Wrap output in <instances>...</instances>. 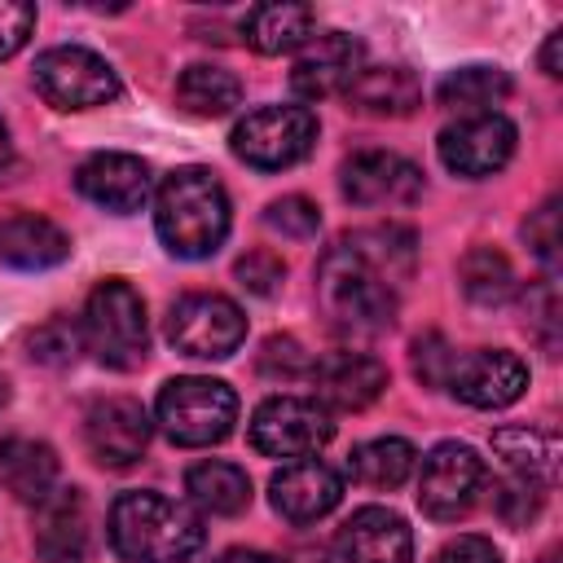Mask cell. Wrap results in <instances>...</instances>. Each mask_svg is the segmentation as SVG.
Returning a JSON list of instances; mask_svg holds the SVG:
<instances>
[{
  "label": "cell",
  "instance_id": "4dcf8cb0",
  "mask_svg": "<svg viewBox=\"0 0 563 563\" xmlns=\"http://www.w3.org/2000/svg\"><path fill=\"white\" fill-rule=\"evenodd\" d=\"M264 224L273 229V233H282V238H312L317 229H321V211H317V202L312 198H303V194H286V198H277V202H268L264 207Z\"/></svg>",
  "mask_w": 563,
  "mask_h": 563
},
{
  "label": "cell",
  "instance_id": "d6a6232c",
  "mask_svg": "<svg viewBox=\"0 0 563 563\" xmlns=\"http://www.w3.org/2000/svg\"><path fill=\"white\" fill-rule=\"evenodd\" d=\"M312 369V356L299 347V339H290V334H273L268 343H264V352H260V374L264 378H299V374H308Z\"/></svg>",
  "mask_w": 563,
  "mask_h": 563
},
{
  "label": "cell",
  "instance_id": "60d3db41",
  "mask_svg": "<svg viewBox=\"0 0 563 563\" xmlns=\"http://www.w3.org/2000/svg\"><path fill=\"white\" fill-rule=\"evenodd\" d=\"M216 563H286V559H277V554H268V550H246V545H238V550H224Z\"/></svg>",
  "mask_w": 563,
  "mask_h": 563
},
{
  "label": "cell",
  "instance_id": "f546056e",
  "mask_svg": "<svg viewBox=\"0 0 563 563\" xmlns=\"http://www.w3.org/2000/svg\"><path fill=\"white\" fill-rule=\"evenodd\" d=\"M457 277H462V290L475 299V303H506L515 295V268L501 251L493 246H475L466 251V260L457 264Z\"/></svg>",
  "mask_w": 563,
  "mask_h": 563
},
{
  "label": "cell",
  "instance_id": "cb8c5ba5",
  "mask_svg": "<svg viewBox=\"0 0 563 563\" xmlns=\"http://www.w3.org/2000/svg\"><path fill=\"white\" fill-rule=\"evenodd\" d=\"M242 35L264 57L295 53L317 35V13L308 4H255L242 18Z\"/></svg>",
  "mask_w": 563,
  "mask_h": 563
},
{
  "label": "cell",
  "instance_id": "6da1fadb",
  "mask_svg": "<svg viewBox=\"0 0 563 563\" xmlns=\"http://www.w3.org/2000/svg\"><path fill=\"white\" fill-rule=\"evenodd\" d=\"M202 541V515L167 493L136 488L110 506V545L123 563H185Z\"/></svg>",
  "mask_w": 563,
  "mask_h": 563
},
{
  "label": "cell",
  "instance_id": "9c48e42d",
  "mask_svg": "<svg viewBox=\"0 0 563 563\" xmlns=\"http://www.w3.org/2000/svg\"><path fill=\"white\" fill-rule=\"evenodd\" d=\"M484 488V457L462 444V440H444L422 457L418 471V506L427 519L435 523H457L475 497Z\"/></svg>",
  "mask_w": 563,
  "mask_h": 563
},
{
  "label": "cell",
  "instance_id": "30bf717a",
  "mask_svg": "<svg viewBox=\"0 0 563 563\" xmlns=\"http://www.w3.org/2000/svg\"><path fill=\"white\" fill-rule=\"evenodd\" d=\"M334 435L330 409H321L317 400L303 396H268L255 413H251V444L264 457H308L317 453L325 440Z\"/></svg>",
  "mask_w": 563,
  "mask_h": 563
},
{
  "label": "cell",
  "instance_id": "836d02e7",
  "mask_svg": "<svg viewBox=\"0 0 563 563\" xmlns=\"http://www.w3.org/2000/svg\"><path fill=\"white\" fill-rule=\"evenodd\" d=\"M523 238L537 251V260H545L554 268L559 260V198H545L528 220H523Z\"/></svg>",
  "mask_w": 563,
  "mask_h": 563
},
{
  "label": "cell",
  "instance_id": "7402d4cb",
  "mask_svg": "<svg viewBox=\"0 0 563 563\" xmlns=\"http://www.w3.org/2000/svg\"><path fill=\"white\" fill-rule=\"evenodd\" d=\"M347 106L374 119H405L422 106V84L409 66H361L347 88Z\"/></svg>",
  "mask_w": 563,
  "mask_h": 563
},
{
  "label": "cell",
  "instance_id": "f1b7e54d",
  "mask_svg": "<svg viewBox=\"0 0 563 563\" xmlns=\"http://www.w3.org/2000/svg\"><path fill=\"white\" fill-rule=\"evenodd\" d=\"M510 88H515L510 75L497 70V66H457V70H449V75L435 84V101L449 106V110H471V114H479V110L501 106V101L510 97Z\"/></svg>",
  "mask_w": 563,
  "mask_h": 563
},
{
  "label": "cell",
  "instance_id": "8fae6325",
  "mask_svg": "<svg viewBox=\"0 0 563 563\" xmlns=\"http://www.w3.org/2000/svg\"><path fill=\"white\" fill-rule=\"evenodd\" d=\"M515 123L497 110H479V114H462L457 123H449L435 141L440 163L466 180H484L493 172H501L515 158Z\"/></svg>",
  "mask_w": 563,
  "mask_h": 563
},
{
  "label": "cell",
  "instance_id": "7bdbcfd3",
  "mask_svg": "<svg viewBox=\"0 0 563 563\" xmlns=\"http://www.w3.org/2000/svg\"><path fill=\"white\" fill-rule=\"evenodd\" d=\"M4 405H9V383L0 378V409H4Z\"/></svg>",
  "mask_w": 563,
  "mask_h": 563
},
{
  "label": "cell",
  "instance_id": "ba28073f",
  "mask_svg": "<svg viewBox=\"0 0 563 563\" xmlns=\"http://www.w3.org/2000/svg\"><path fill=\"white\" fill-rule=\"evenodd\" d=\"M35 88L57 110H92L119 97V75L101 53L62 44L35 57Z\"/></svg>",
  "mask_w": 563,
  "mask_h": 563
},
{
  "label": "cell",
  "instance_id": "d590c367",
  "mask_svg": "<svg viewBox=\"0 0 563 563\" xmlns=\"http://www.w3.org/2000/svg\"><path fill=\"white\" fill-rule=\"evenodd\" d=\"M84 343V334H79V325H70V321H48L44 330H35V339H31V356H40V361H53V365H66V361H75V347Z\"/></svg>",
  "mask_w": 563,
  "mask_h": 563
},
{
  "label": "cell",
  "instance_id": "9a60e30c",
  "mask_svg": "<svg viewBox=\"0 0 563 563\" xmlns=\"http://www.w3.org/2000/svg\"><path fill=\"white\" fill-rule=\"evenodd\" d=\"M343 198L356 207H396L422 194V172L391 150H361L339 172Z\"/></svg>",
  "mask_w": 563,
  "mask_h": 563
},
{
  "label": "cell",
  "instance_id": "4fadbf2b",
  "mask_svg": "<svg viewBox=\"0 0 563 563\" xmlns=\"http://www.w3.org/2000/svg\"><path fill=\"white\" fill-rule=\"evenodd\" d=\"M150 431H154V422H150L145 405L132 396H106L84 413L88 453L110 471L132 466L150 444Z\"/></svg>",
  "mask_w": 563,
  "mask_h": 563
},
{
  "label": "cell",
  "instance_id": "d6986e66",
  "mask_svg": "<svg viewBox=\"0 0 563 563\" xmlns=\"http://www.w3.org/2000/svg\"><path fill=\"white\" fill-rule=\"evenodd\" d=\"M343 563H413V532L387 506H361L339 528Z\"/></svg>",
  "mask_w": 563,
  "mask_h": 563
},
{
  "label": "cell",
  "instance_id": "8d00e7d4",
  "mask_svg": "<svg viewBox=\"0 0 563 563\" xmlns=\"http://www.w3.org/2000/svg\"><path fill=\"white\" fill-rule=\"evenodd\" d=\"M35 31V4L26 0H0V62L13 57Z\"/></svg>",
  "mask_w": 563,
  "mask_h": 563
},
{
  "label": "cell",
  "instance_id": "1f68e13d",
  "mask_svg": "<svg viewBox=\"0 0 563 563\" xmlns=\"http://www.w3.org/2000/svg\"><path fill=\"white\" fill-rule=\"evenodd\" d=\"M541 501H545V488H537V484H528V479H515V475L493 488V510H497L501 523H510V528H523L528 519H537V515H541Z\"/></svg>",
  "mask_w": 563,
  "mask_h": 563
},
{
  "label": "cell",
  "instance_id": "2e32d148",
  "mask_svg": "<svg viewBox=\"0 0 563 563\" xmlns=\"http://www.w3.org/2000/svg\"><path fill=\"white\" fill-rule=\"evenodd\" d=\"M361 40H352L347 31H321L303 44L295 70H290V88L299 101H325L334 92H347L352 79L361 75Z\"/></svg>",
  "mask_w": 563,
  "mask_h": 563
},
{
  "label": "cell",
  "instance_id": "7c38bea8",
  "mask_svg": "<svg viewBox=\"0 0 563 563\" xmlns=\"http://www.w3.org/2000/svg\"><path fill=\"white\" fill-rule=\"evenodd\" d=\"M444 387L457 400L475 405V409H506L523 396L528 365L506 347H475V352L453 356V369H449Z\"/></svg>",
  "mask_w": 563,
  "mask_h": 563
},
{
  "label": "cell",
  "instance_id": "f35d334b",
  "mask_svg": "<svg viewBox=\"0 0 563 563\" xmlns=\"http://www.w3.org/2000/svg\"><path fill=\"white\" fill-rule=\"evenodd\" d=\"M431 563H501V554H497V545H493L488 537L462 532V537L444 541V545L435 550V559H431Z\"/></svg>",
  "mask_w": 563,
  "mask_h": 563
},
{
  "label": "cell",
  "instance_id": "e0dca14e",
  "mask_svg": "<svg viewBox=\"0 0 563 563\" xmlns=\"http://www.w3.org/2000/svg\"><path fill=\"white\" fill-rule=\"evenodd\" d=\"M339 497H343V475L317 457H299L268 479V501L290 523H312V519L330 515L339 506Z\"/></svg>",
  "mask_w": 563,
  "mask_h": 563
},
{
  "label": "cell",
  "instance_id": "e575fe53",
  "mask_svg": "<svg viewBox=\"0 0 563 563\" xmlns=\"http://www.w3.org/2000/svg\"><path fill=\"white\" fill-rule=\"evenodd\" d=\"M453 347L440 339V334H422L418 343H413V374L427 383V387H444V378H449V369H453Z\"/></svg>",
  "mask_w": 563,
  "mask_h": 563
},
{
  "label": "cell",
  "instance_id": "83f0119b",
  "mask_svg": "<svg viewBox=\"0 0 563 563\" xmlns=\"http://www.w3.org/2000/svg\"><path fill=\"white\" fill-rule=\"evenodd\" d=\"M413 466H418V453H413V444L400 440V435L365 440V444H356L352 457H347L352 479L365 484V488H400V484L413 475Z\"/></svg>",
  "mask_w": 563,
  "mask_h": 563
},
{
  "label": "cell",
  "instance_id": "ac0fdd59",
  "mask_svg": "<svg viewBox=\"0 0 563 563\" xmlns=\"http://www.w3.org/2000/svg\"><path fill=\"white\" fill-rule=\"evenodd\" d=\"M308 374L317 383V405L321 409H343V413H356V409L374 405L387 387V365L369 352H330Z\"/></svg>",
  "mask_w": 563,
  "mask_h": 563
},
{
  "label": "cell",
  "instance_id": "8992f818",
  "mask_svg": "<svg viewBox=\"0 0 563 563\" xmlns=\"http://www.w3.org/2000/svg\"><path fill=\"white\" fill-rule=\"evenodd\" d=\"M317 145V114L308 106H260L238 119L229 150L255 172H282L308 158Z\"/></svg>",
  "mask_w": 563,
  "mask_h": 563
},
{
  "label": "cell",
  "instance_id": "44dd1931",
  "mask_svg": "<svg viewBox=\"0 0 563 563\" xmlns=\"http://www.w3.org/2000/svg\"><path fill=\"white\" fill-rule=\"evenodd\" d=\"M70 255V238L35 216V211H13V216H0V264L9 268H22V273H40V268H53Z\"/></svg>",
  "mask_w": 563,
  "mask_h": 563
},
{
  "label": "cell",
  "instance_id": "5b68a950",
  "mask_svg": "<svg viewBox=\"0 0 563 563\" xmlns=\"http://www.w3.org/2000/svg\"><path fill=\"white\" fill-rule=\"evenodd\" d=\"M88 352L110 365V369H136L150 352V321H145V299L136 286L123 277H106L88 303H84V325H79Z\"/></svg>",
  "mask_w": 563,
  "mask_h": 563
},
{
  "label": "cell",
  "instance_id": "5bb4252c",
  "mask_svg": "<svg viewBox=\"0 0 563 563\" xmlns=\"http://www.w3.org/2000/svg\"><path fill=\"white\" fill-rule=\"evenodd\" d=\"M75 189L114 211V216H132L150 202V189H154V176H150V163L136 158V154H123V150H97L79 163L75 172Z\"/></svg>",
  "mask_w": 563,
  "mask_h": 563
},
{
  "label": "cell",
  "instance_id": "603a6c76",
  "mask_svg": "<svg viewBox=\"0 0 563 563\" xmlns=\"http://www.w3.org/2000/svg\"><path fill=\"white\" fill-rule=\"evenodd\" d=\"M57 475H62V462L44 440H26V435L0 440V484L18 501L40 506L57 488Z\"/></svg>",
  "mask_w": 563,
  "mask_h": 563
},
{
  "label": "cell",
  "instance_id": "74e56055",
  "mask_svg": "<svg viewBox=\"0 0 563 563\" xmlns=\"http://www.w3.org/2000/svg\"><path fill=\"white\" fill-rule=\"evenodd\" d=\"M233 273H238V282H242L251 295H273L277 282H282V273H286V264H282L273 251H251V255L238 260Z\"/></svg>",
  "mask_w": 563,
  "mask_h": 563
},
{
  "label": "cell",
  "instance_id": "b9f144b4",
  "mask_svg": "<svg viewBox=\"0 0 563 563\" xmlns=\"http://www.w3.org/2000/svg\"><path fill=\"white\" fill-rule=\"evenodd\" d=\"M9 158H13V141H9V128H4V119H0V172L9 167Z\"/></svg>",
  "mask_w": 563,
  "mask_h": 563
},
{
  "label": "cell",
  "instance_id": "277c9868",
  "mask_svg": "<svg viewBox=\"0 0 563 563\" xmlns=\"http://www.w3.org/2000/svg\"><path fill=\"white\" fill-rule=\"evenodd\" d=\"M154 418L163 427V435L180 449H207L220 444L233 422H238V396L229 383L220 378H202V374H180L167 378L158 400H154Z\"/></svg>",
  "mask_w": 563,
  "mask_h": 563
},
{
  "label": "cell",
  "instance_id": "d4e9b609",
  "mask_svg": "<svg viewBox=\"0 0 563 563\" xmlns=\"http://www.w3.org/2000/svg\"><path fill=\"white\" fill-rule=\"evenodd\" d=\"M497 457L510 466L515 479H528L537 488H550L559 479V440L537 427H497L493 431Z\"/></svg>",
  "mask_w": 563,
  "mask_h": 563
},
{
  "label": "cell",
  "instance_id": "52a82bcc",
  "mask_svg": "<svg viewBox=\"0 0 563 563\" xmlns=\"http://www.w3.org/2000/svg\"><path fill=\"white\" fill-rule=\"evenodd\" d=\"M167 339L176 352L198 356V361H224L242 347L246 339V317L229 295L216 290H194L180 295L167 312Z\"/></svg>",
  "mask_w": 563,
  "mask_h": 563
},
{
  "label": "cell",
  "instance_id": "ffe728a7",
  "mask_svg": "<svg viewBox=\"0 0 563 563\" xmlns=\"http://www.w3.org/2000/svg\"><path fill=\"white\" fill-rule=\"evenodd\" d=\"M35 550L44 563H79L88 550V501L79 488H53L35 506Z\"/></svg>",
  "mask_w": 563,
  "mask_h": 563
},
{
  "label": "cell",
  "instance_id": "3957f363",
  "mask_svg": "<svg viewBox=\"0 0 563 563\" xmlns=\"http://www.w3.org/2000/svg\"><path fill=\"white\" fill-rule=\"evenodd\" d=\"M317 299L347 334H378L396 321V286L343 238L317 264Z\"/></svg>",
  "mask_w": 563,
  "mask_h": 563
},
{
  "label": "cell",
  "instance_id": "7a4b0ae2",
  "mask_svg": "<svg viewBox=\"0 0 563 563\" xmlns=\"http://www.w3.org/2000/svg\"><path fill=\"white\" fill-rule=\"evenodd\" d=\"M154 229L176 260H207L229 238V194L207 167H176L154 194Z\"/></svg>",
  "mask_w": 563,
  "mask_h": 563
},
{
  "label": "cell",
  "instance_id": "484cf974",
  "mask_svg": "<svg viewBox=\"0 0 563 563\" xmlns=\"http://www.w3.org/2000/svg\"><path fill=\"white\" fill-rule=\"evenodd\" d=\"M185 493L207 515H242L251 506V479H246V471L233 466V462H220V457H207V462L189 466Z\"/></svg>",
  "mask_w": 563,
  "mask_h": 563
},
{
  "label": "cell",
  "instance_id": "ab89813d",
  "mask_svg": "<svg viewBox=\"0 0 563 563\" xmlns=\"http://www.w3.org/2000/svg\"><path fill=\"white\" fill-rule=\"evenodd\" d=\"M559 53H563V31H554V35L545 40V48H541V70H545L550 79H559V75H563V66H559Z\"/></svg>",
  "mask_w": 563,
  "mask_h": 563
},
{
  "label": "cell",
  "instance_id": "4316f807",
  "mask_svg": "<svg viewBox=\"0 0 563 563\" xmlns=\"http://www.w3.org/2000/svg\"><path fill=\"white\" fill-rule=\"evenodd\" d=\"M242 101V84L224 66H189L176 79V106L194 119H220Z\"/></svg>",
  "mask_w": 563,
  "mask_h": 563
}]
</instances>
